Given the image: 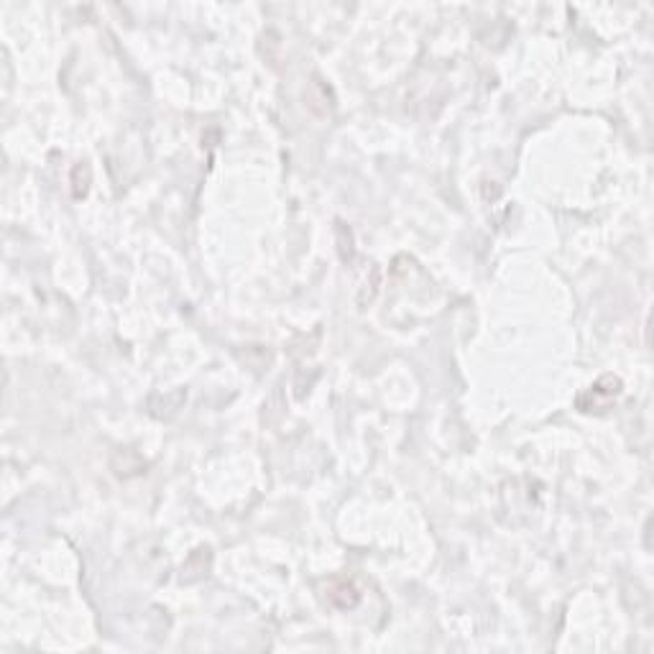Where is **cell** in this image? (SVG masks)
<instances>
[{"label": "cell", "mask_w": 654, "mask_h": 654, "mask_svg": "<svg viewBox=\"0 0 654 654\" xmlns=\"http://www.w3.org/2000/svg\"><path fill=\"white\" fill-rule=\"evenodd\" d=\"M330 598L335 600L340 608H353L355 603H358V591L353 588V583L338 580V583L330 588Z\"/></svg>", "instance_id": "obj_1"}]
</instances>
